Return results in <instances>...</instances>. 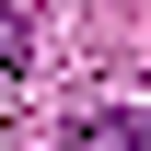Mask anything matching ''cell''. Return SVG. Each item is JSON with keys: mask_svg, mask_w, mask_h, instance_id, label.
I'll use <instances>...</instances> for the list:
<instances>
[{"mask_svg": "<svg viewBox=\"0 0 151 151\" xmlns=\"http://www.w3.org/2000/svg\"><path fill=\"white\" fill-rule=\"evenodd\" d=\"M58 151H151V105H93V116H70Z\"/></svg>", "mask_w": 151, "mask_h": 151, "instance_id": "6da1fadb", "label": "cell"}]
</instances>
